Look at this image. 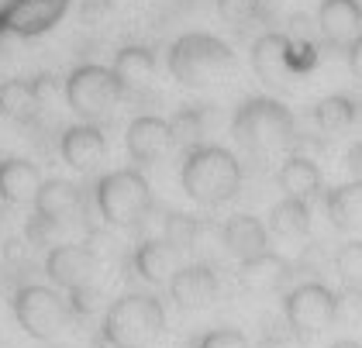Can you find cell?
<instances>
[{
  "label": "cell",
  "mask_w": 362,
  "mask_h": 348,
  "mask_svg": "<svg viewBox=\"0 0 362 348\" xmlns=\"http://www.w3.org/2000/svg\"><path fill=\"white\" fill-rule=\"evenodd\" d=\"M104 4H107V7H114V11H121V7H132L135 0H104Z\"/></svg>",
  "instance_id": "cell-38"
},
{
  "label": "cell",
  "mask_w": 362,
  "mask_h": 348,
  "mask_svg": "<svg viewBox=\"0 0 362 348\" xmlns=\"http://www.w3.org/2000/svg\"><path fill=\"white\" fill-rule=\"evenodd\" d=\"M197 348H252L249 338H245V331H238V327H214V331H207Z\"/></svg>",
  "instance_id": "cell-31"
},
{
  "label": "cell",
  "mask_w": 362,
  "mask_h": 348,
  "mask_svg": "<svg viewBox=\"0 0 362 348\" xmlns=\"http://www.w3.org/2000/svg\"><path fill=\"white\" fill-rule=\"evenodd\" d=\"M269 228L276 231L279 238H304L310 231V207H307V200L283 197L276 207L269 211Z\"/></svg>",
  "instance_id": "cell-23"
},
{
  "label": "cell",
  "mask_w": 362,
  "mask_h": 348,
  "mask_svg": "<svg viewBox=\"0 0 362 348\" xmlns=\"http://www.w3.org/2000/svg\"><path fill=\"white\" fill-rule=\"evenodd\" d=\"M11 307H14L18 327L35 342L56 338L59 331L66 327V318H69V307L62 303V296L56 290H49V286H38V283L21 286L14 294V300H11Z\"/></svg>",
  "instance_id": "cell-6"
},
{
  "label": "cell",
  "mask_w": 362,
  "mask_h": 348,
  "mask_svg": "<svg viewBox=\"0 0 362 348\" xmlns=\"http://www.w3.org/2000/svg\"><path fill=\"white\" fill-rule=\"evenodd\" d=\"M218 294H221V279L207 262L180 266L169 279V296L176 300L180 311H200V307L214 303Z\"/></svg>",
  "instance_id": "cell-9"
},
{
  "label": "cell",
  "mask_w": 362,
  "mask_h": 348,
  "mask_svg": "<svg viewBox=\"0 0 362 348\" xmlns=\"http://www.w3.org/2000/svg\"><path fill=\"white\" fill-rule=\"evenodd\" d=\"M290 276V262L276 255V252H262L255 259H245L238 266V283L252 290V294H269V290H279Z\"/></svg>",
  "instance_id": "cell-18"
},
{
  "label": "cell",
  "mask_w": 362,
  "mask_h": 348,
  "mask_svg": "<svg viewBox=\"0 0 362 348\" xmlns=\"http://www.w3.org/2000/svg\"><path fill=\"white\" fill-rule=\"evenodd\" d=\"M345 169H349L356 180H362V141H356V145L345 152Z\"/></svg>",
  "instance_id": "cell-33"
},
{
  "label": "cell",
  "mask_w": 362,
  "mask_h": 348,
  "mask_svg": "<svg viewBox=\"0 0 362 348\" xmlns=\"http://www.w3.org/2000/svg\"><path fill=\"white\" fill-rule=\"evenodd\" d=\"M231 138L245 149V152H276L293 145L297 138V121L286 104H279L273 97H249L245 104H238L231 117Z\"/></svg>",
  "instance_id": "cell-3"
},
{
  "label": "cell",
  "mask_w": 362,
  "mask_h": 348,
  "mask_svg": "<svg viewBox=\"0 0 362 348\" xmlns=\"http://www.w3.org/2000/svg\"><path fill=\"white\" fill-rule=\"evenodd\" d=\"M0 294H4V279H0Z\"/></svg>",
  "instance_id": "cell-39"
},
{
  "label": "cell",
  "mask_w": 362,
  "mask_h": 348,
  "mask_svg": "<svg viewBox=\"0 0 362 348\" xmlns=\"http://www.w3.org/2000/svg\"><path fill=\"white\" fill-rule=\"evenodd\" d=\"M93 266H97V255L86 245H56L45 255V276L62 290L86 286L93 276Z\"/></svg>",
  "instance_id": "cell-10"
},
{
  "label": "cell",
  "mask_w": 362,
  "mask_h": 348,
  "mask_svg": "<svg viewBox=\"0 0 362 348\" xmlns=\"http://www.w3.org/2000/svg\"><path fill=\"white\" fill-rule=\"evenodd\" d=\"M31 90H35V97H38V100H49V97L56 93V80L42 73V76H35V80H31Z\"/></svg>",
  "instance_id": "cell-34"
},
{
  "label": "cell",
  "mask_w": 362,
  "mask_h": 348,
  "mask_svg": "<svg viewBox=\"0 0 362 348\" xmlns=\"http://www.w3.org/2000/svg\"><path fill=\"white\" fill-rule=\"evenodd\" d=\"M180 183L200 207H221L242 187V162L221 145H197L183 159Z\"/></svg>",
  "instance_id": "cell-2"
},
{
  "label": "cell",
  "mask_w": 362,
  "mask_h": 348,
  "mask_svg": "<svg viewBox=\"0 0 362 348\" xmlns=\"http://www.w3.org/2000/svg\"><path fill=\"white\" fill-rule=\"evenodd\" d=\"M317 28L334 45H352L362 35V4L359 0H321Z\"/></svg>",
  "instance_id": "cell-14"
},
{
  "label": "cell",
  "mask_w": 362,
  "mask_h": 348,
  "mask_svg": "<svg viewBox=\"0 0 362 348\" xmlns=\"http://www.w3.org/2000/svg\"><path fill=\"white\" fill-rule=\"evenodd\" d=\"M325 207H328V217H332V224L338 231L362 228V180L345 183V187H334L325 197Z\"/></svg>",
  "instance_id": "cell-22"
},
{
  "label": "cell",
  "mask_w": 362,
  "mask_h": 348,
  "mask_svg": "<svg viewBox=\"0 0 362 348\" xmlns=\"http://www.w3.org/2000/svg\"><path fill=\"white\" fill-rule=\"evenodd\" d=\"M66 7H69V0H18L7 11V28L14 35H25V38L45 35L59 25Z\"/></svg>",
  "instance_id": "cell-13"
},
{
  "label": "cell",
  "mask_w": 362,
  "mask_h": 348,
  "mask_svg": "<svg viewBox=\"0 0 362 348\" xmlns=\"http://www.w3.org/2000/svg\"><path fill=\"white\" fill-rule=\"evenodd\" d=\"M207 228H211L207 221H200V217H194V214H183V211H173L169 217H163V238H166L176 252L197 248Z\"/></svg>",
  "instance_id": "cell-26"
},
{
  "label": "cell",
  "mask_w": 362,
  "mask_h": 348,
  "mask_svg": "<svg viewBox=\"0 0 362 348\" xmlns=\"http://www.w3.org/2000/svg\"><path fill=\"white\" fill-rule=\"evenodd\" d=\"M356 100L352 97H345V93H332V97H321L314 110H310V117H314V124L321 128V132H345L352 121H356Z\"/></svg>",
  "instance_id": "cell-25"
},
{
  "label": "cell",
  "mask_w": 362,
  "mask_h": 348,
  "mask_svg": "<svg viewBox=\"0 0 362 348\" xmlns=\"http://www.w3.org/2000/svg\"><path fill=\"white\" fill-rule=\"evenodd\" d=\"M121 90L124 83L114 76V69L86 62V66H76L66 80V104L80 117H104L121 100Z\"/></svg>",
  "instance_id": "cell-7"
},
{
  "label": "cell",
  "mask_w": 362,
  "mask_h": 348,
  "mask_svg": "<svg viewBox=\"0 0 362 348\" xmlns=\"http://www.w3.org/2000/svg\"><path fill=\"white\" fill-rule=\"evenodd\" d=\"M328 348H362V342H352V338H341V342H334Z\"/></svg>",
  "instance_id": "cell-37"
},
{
  "label": "cell",
  "mask_w": 362,
  "mask_h": 348,
  "mask_svg": "<svg viewBox=\"0 0 362 348\" xmlns=\"http://www.w3.org/2000/svg\"><path fill=\"white\" fill-rule=\"evenodd\" d=\"M59 152H62V162L73 166V169H93L107 156V138L93 124H73V128L62 132Z\"/></svg>",
  "instance_id": "cell-16"
},
{
  "label": "cell",
  "mask_w": 362,
  "mask_h": 348,
  "mask_svg": "<svg viewBox=\"0 0 362 348\" xmlns=\"http://www.w3.org/2000/svg\"><path fill=\"white\" fill-rule=\"evenodd\" d=\"M221 241H224V248H228L231 255H238L242 262L262 255V252H269V231H266V224H262L259 217H252V214L228 217L221 228Z\"/></svg>",
  "instance_id": "cell-17"
},
{
  "label": "cell",
  "mask_w": 362,
  "mask_h": 348,
  "mask_svg": "<svg viewBox=\"0 0 362 348\" xmlns=\"http://www.w3.org/2000/svg\"><path fill=\"white\" fill-rule=\"evenodd\" d=\"M252 69L266 83H286L297 73V52L286 35H262L252 45Z\"/></svg>",
  "instance_id": "cell-12"
},
{
  "label": "cell",
  "mask_w": 362,
  "mask_h": 348,
  "mask_svg": "<svg viewBox=\"0 0 362 348\" xmlns=\"http://www.w3.org/2000/svg\"><path fill=\"white\" fill-rule=\"evenodd\" d=\"M169 145H173L169 121L152 117V114L135 117V121L128 124V132H124V149H128V156L139 162V166H148V162L163 159L169 152Z\"/></svg>",
  "instance_id": "cell-11"
},
{
  "label": "cell",
  "mask_w": 362,
  "mask_h": 348,
  "mask_svg": "<svg viewBox=\"0 0 362 348\" xmlns=\"http://www.w3.org/2000/svg\"><path fill=\"white\" fill-rule=\"evenodd\" d=\"M97 300H100V294H97V286H76V290H69V311L73 314H93L97 311Z\"/></svg>",
  "instance_id": "cell-32"
},
{
  "label": "cell",
  "mask_w": 362,
  "mask_h": 348,
  "mask_svg": "<svg viewBox=\"0 0 362 348\" xmlns=\"http://www.w3.org/2000/svg\"><path fill=\"white\" fill-rule=\"evenodd\" d=\"M334 272H338V279L345 283V290L362 294V241L359 238L345 241V245L338 248V255H334Z\"/></svg>",
  "instance_id": "cell-28"
},
{
  "label": "cell",
  "mask_w": 362,
  "mask_h": 348,
  "mask_svg": "<svg viewBox=\"0 0 362 348\" xmlns=\"http://www.w3.org/2000/svg\"><path fill=\"white\" fill-rule=\"evenodd\" d=\"M349 69H352V76H359L362 80V35L349 45Z\"/></svg>",
  "instance_id": "cell-35"
},
{
  "label": "cell",
  "mask_w": 362,
  "mask_h": 348,
  "mask_svg": "<svg viewBox=\"0 0 362 348\" xmlns=\"http://www.w3.org/2000/svg\"><path fill=\"white\" fill-rule=\"evenodd\" d=\"M176 262H180V252L166 238L141 241L139 248L132 252V259H128V266L135 269V276L145 279V283H152V286H163L166 279H173V272L180 269Z\"/></svg>",
  "instance_id": "cell-15"
},
{
  "label": "cell",
  "mask_w": 362,
  "mask_h": 348,
  "mask_svg": "<svg viewBox=\"0 0 362 348\" xmlns=\"http://www.w3.org/2000/svg\"><path fill=\"white\" fill-rule=\"evenodd\" d=\"M338 296L325 283H300L283 300V318L293 335H317L338 321Z\"/></svg>",
  "instance_id": "cell-8"
},
{
  "label": "cell",
  "mask_w": 362,
  "mask_h": 348,
  "mask_svg": "<svg viewBox=\"0 0 362 348\" xmlns=\"http://www.w3.org/2000/svg\"><path fill=\"white\" fill-rule=\"evenodd\" d=\"M169 128H173V141L197 149V145H200V138H204V128H207V110L180 108L176 110V117L169 121Z\"/></svg>",
  "instance_id": "cell-29"
},
{
  "label": "cell",
  "mask_w": 362,
  "mask_h": 348,
  "mask_svg": "<svg viewBox=\"0 0 362 348\" xmlns=\"http://www.w3.org/2000/svg\"><path fill=\"white\" fill-rule=\"evenodd\" d=\"M166 327V307L152 294L117 296L100 324L104 345L111 348H148Z\"/></svg>",
  "instance_id": "cell-4"
},
{
  "label": "cell",
  "mask_w": 362,
  "mask_h": 348,
  "mask_svg": "<svg viewBox=\"0 0 362 348\" xmlns=\"http://www.w3.org/2000/svg\"><path fill=\"white\" fill-rule=\"evenodd\" d=\"M42 187L38 166L28 159H4L0 162V200L4 204H25L35 200V193Z\"/></svg>",
  "instance_id": "cell-19"
},
{
  "label": "cell",
  "mask_w": 362,
  "mask_h": 348,
  "mask_svg": "<svg viewBox=\"0 0 362 348\" xmlns=\"http://www.w3.org/2000/svg\"><path fill=\"white\" fill-rule=\"evenodd\" d=\"M321 169L317 162L304 159V156H290V159L279 166L276 173V187L286 193V197H297V200H310L321 193Z\"/></svg>",
  "instance_id": "cell-20"
},
{
  "label": "cell",
  "mask_w": 362,
  "mask_h": 348,
  "mask_svg": "<svg viewBox=\"0 0 362 348\" xmlns=\"http://www.w3.org/2000/svg\"><path fill=\"white\" fill-rule=\"evenodd\" d=\"M238 59L231 52V45L207 35V31H187L173 42L169 49V73L173 80L183 86H214L235 76Z\"/></svg>",
  "instance_id": "cell-1"
},
{
  "label": "cell",
  "mask_w": 362,
  "mask_h": 348,
  "mask_svg": "<svg viewBox=\"0 0 362 348\" xmlns=\"http://www.w3.org/2000/svg\"><path fill=\"white\" fill-rule=\"evenodd\" d=\"M42 100L35 97V90H31V83L25 80H4L0 83V114L4 117H14V121H25L35 114Z\"/></svg>",
  "instance_id": "cell-27"
},
{
  "label": "cell",
  "mask_w": 362,
  "mask_h": 348,
  "mask_svg": "<svg viewBox=\"0 0 362 348\" xmlns=\"http://www.w3.org/2000/svg\"><path fill=\"white\" fill-rule=\"evenodd\" d=\"M114 76L124 83V86H141L145 80H152L156 73V55L141 45H124L121 52L114 55Z\"/></svg>",
  "instance_id": "cell-24"
},
{
  "label": "cell",
  "mask_w": 362,
  "mask_h": 348,
  "mask_svg": "<svg viewBox=\"0 0 362 348\" xmlns=\"http://www.w3.org/2000/svg\"><path fill=\"white\" fill-rule=\"evenodd\" d=\"M80 207V190L69 180H45L38 193H35V214L49 217V221H62Z\"/></svg>",
  "instance_id": "cell-21"
},
{
  "label": "cell",
  "mask_w": 362,
  "mask_h": 348,
  "mask_svg": "<svg viewBox=\"0 0 362 348\" xmlns=\"http://www.w3.org/2000/svg\"><path fill=\"white\" fill-rule=\"evenodd\" d=\"M286 331H290V324H286ZM286 331L269 327V331H266V338H262V348H290V342H286Z\"/></svg>",
  "instance_id": "cell-36"
},
{
  "label": "cell",
  "mask_w": 362,
  "mask_h": 348,
  "mask_svg": "<svg viewBox=\"0 0 362 348\" xmlns=\"http://www.w3.org/2000/svg\"><path fill=\"white\" fill-rule=\"evenodd\" d=\"M218 14H221V21L242 28L259 14V0H218Z\"/></svg>",
  "instance_id": "cell-30"
},
{
  "label": "cell",
  "mask_w": 362,
  "mask_h": 348,
  "mask_svg": "<svg viewBox=\"0 0 362 348\" xmlns=\"http://www.w3.org/2000/svg\"><path fill=\"white\" fill-rule=\"evenodd\" d=\"M97 211L107 224L132 228L152 211V190L139 169H114L97 180Z\"/></svg>",
  "instance_id": "cell-5"
}]
</instances>
